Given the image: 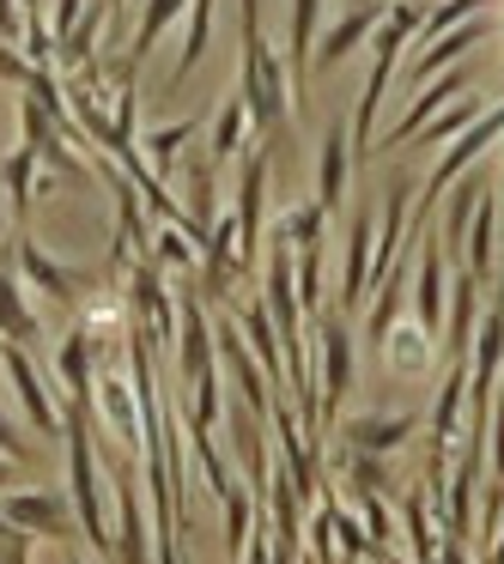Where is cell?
Segmentation results:
<instances>
[{"mask_svg": "<svg viewBox=\"0 0 504 564\" xmlns=\"http://www.w3.org/2000/svg\"><path fill=\"white\" fill-rule=\"evenodd\" d=\"M346 474H353V486H358V491H377V498L395 486L389 455H365V449H353V455H346Z\"/></svg>", "mask_w": 504, "mask_h": 564, "instance_id": "cell-35", "label": "cell"}, {"mask_svg": "<svg viewBox=\"0 0 504 564\" xmlns=\"http://www.w3.org/2000/svg\"><path fill=\"white\" fill-rule=\"evenodd\" d=\"M7 528H13V522H7V516H0V534H7Z\"/></svg>", "mask_w": 504, "mask_h": 564, "instance_id": "cell-45", "label": "cell"}, {"mask_svg": "<svg viewBox=\"0 0 504 564\" xmlns=\"http://www.w3.org/2000/svg\"><path fill=\"white\" fill-rule=\"evenodd\" d=\"M225 552L232 558H244V546H249V534H256V510H249V491H225Z\"/></svg>", "mask_w": 504, "mask_h": 564, "instance_id": "cell-34", "label": "cell"}, {"mask_svg": "<svg viewBox=\"0 0 504 564\" xmlns=\"http://www.w3.org/2000/svg\"><path fill=\"white\" fill-rule=\"evenodd\" d=\"M443 310H450V273H443V249L426 243L419 249V280H414V322L426 334H438Z\"/></svg>", "mask_w": 504, "mask_h": 564, "instance_id": "cell-14", "label": "cell"}, {"mask_svg": "<svg viewBox=\"0 0 504 564\" xmlns=\"http://www.w3.org/2000/svg\"><path fill=\"white\" fill-rule=\"evenodd\" d=\"M207 37H213V0H189V25H183V50H176L171 86H183V79L201 67V55H207Z\"/></svg>", "mask_w": 504, "mask_h": 564, "instance_id": "cell-27", "label": "cell"}, {"mask_svg": "<svg viewBox=\"0 0 504 564\" xmlns=\"http://www.w3.org/2000/svg\"><path fill=\"white\" fill-rule=\"evenodd\" d=\"M104 7H110V25H122V19H128V0H104Z\"/></svg>", "mask_w": 504, "mask_h": 564, "instance_id": "cell-43", "label": "cell"}, {"mask_svg": "<svg viewBox=\"0 0 504 564\" xmlns=\"http://www.w3.org/2000/svg\"><path fill=\"white\" fill-rule=\"evenodd\" d=\"M0 370H7V382H13L19 406H25V425L37 431V437H62V401H55V394L43 389V370H37V358H31L25 346L0 340Z\"/></svg>", "mask_w": 504, "mask_h": 564, "instance_id": "cell-6", "label": "cell"}, {"mask_svg": "<svg viewBox=\"0 0 504 564\" xmlns=\"http://www.w3.org/2000/svg\"><path fill=\"white\" fill-rule=\"evenodd\" d=\"M62 443H67V498H74V516H79V540H92L98 558L116 564V534L104 522L98 449H92V401H79V394L62 401Z\"/></svg>", "mask_w": 504, "mask_h": 564, "instance_id": "cell-2", "label": "cell"}, {"mask_svg": "<svg viewBox=\"0 0 504 564\" xmlns=\"http://www.w3.org/2000/svg\"><path fill=\"white\" fill-rule=\"evenodd\" d=\"M0 455H7V462H31V455H37V449L25 443V431H19L7 413H0Z\"/></svg>", "mask_w": 504, "mask_h": 564, "instance_id": "cell-38", "label": "cell"}, {"mask_svg": "<svg viewBox=\"0 0 504 564\" xmlns=\"http://www.w3.org/2000/svg\"><path fill=\"white\" fill-rule=\"evenodd\" d=\"M13 261H19V280L37 285V292H50L55 304H79V297L98 285V273H92V268H67V261H55L31 231L13 237Z\"/></svg>", "mask_w": 504, "mask_h": 564, "instance_id": "cell-5", "label": "cell"}, {"mask_svg": "<svg viewBox=\"0 0 504 564\" xmlns=\"http://www.w3.org/2000/svg\"><path fill=\"white\" fill-rule=\"evenodd\" d=\"M474 116H480V104H474V98H455V104H443V110L431 116V122H419L414 134H407V147H438V140H455L468 122H474Z\"/></svg>", "mask_w": 504, "mask_h": 564, "instance_id": "cell-31", "label": "cell"}, {"mask_svg": "<svg viewBox=\"0 0 504 564\" xmlns=\"http://www.w3.org/2000/svg\"><path fill=\"white\" fill-rule=\"evenodd\" d=\"M486 564H504V528H492V546H486Z\"/></svg>", "mask_w": 504, "mask_h": 564, "instance_id": "cell-42", "label": "cell"}, {"mask_svg": "<svg viewBox=\"0 0 504 564\" xmlns=\"http://www.w3.org/2000/svg\"><path fill=\"white\" fill-rule=\"evenodd\" d=\"M383 13H389L383 0H353V7H346V13L334 19V25H322L317 50H310V74H329V67H341L353 50H365L371 31L383 25Z\"/></svg>", "mask_w": 504, "mask_h": 564, "instance_id": "cell-10", "label": "cell"}, {"mask_svg": "<svg viewBox=\"0 0 504 564\" xmlns=\"http://www.w3.org/2000/svg\"><path fill=\"white\" fill-rule=\"evenodd\" d=\"M213 171L219 164L213 159H189V219H195V243H207V231H213V219H219V200H213Z\"/></svg>", "mask_w": 504, "mask_h": 564, "instance_id": "cell-30", "label": "cell"}, {"mask_svg": "<svg viewBox=\"0 0 504 564\" xmlns=\"http://www.w3.org/2000/svg\"><path fill=\"white\" fill-rule=\"evenodd\" d=\"M122 273H128V310L152 328V346H171L176 340V297L164 292V268L152 256H135Z\"/></svg>", "mask_w": 504, "mask_h": 564, "instance_id": "cell-8", "label": "cell"}, {"mask_svg": "<svg viewBox=\"0 0 504 564\" xmlns=\"http://www.w3.org/2000/svg\"><path fill=\"white\" fill-rule=\"evenodd\" d=\"M244 134H249V110H244V98H225L219 104V116H213V134H207V159L213 164H232L237 152H244Z\"/></svg>", "mask_w": 504, "mask_h": 564, "instance_id": "cell-25", "label": "cell"}, {"mask_svg": "<svg viewBox=\"0 0 504 564\" xmlns=\"http://www.w3.org/2000/svg\"><path fill=\"white\" fill-rule=\"evenodd\" d=\"M195 116H183V122H164V128H147V164H152V176H171L176 171V159H183V147L195 140Z\"/></svg>", "mask_w": 504, "mask_h": 564, "instance_id": "cell-29", "label": "cell"}, {"mask_svg": "<svg viewBox=\"0 0 504 564\" xmlns=\"http://www.w3.org/2000/svg\"><path fill=\"white\" fill-rule=\"evenodd\" d=\"M322 225H329V207H322V200H304V207H292L280 225H274V237L292 243V249H317L322 243Z\"/></svg>", "mask_w": 504, "mask_h": 564, "instance_id": "cell-32", "label": "cell"}, {"mask_svg": "<svg viewBox=\"0 0 504 564\" xmlns=\"http://www.w3.org/2000/svg\"><path fill=\"white\" fill-rule=\"evenodd\" d=\"M492 243H498V188L486 183L480 200H474V219H468V237H462V261H468V273H474L480 285L492 280Z\"/></svg>", "mask_w": 504, "mask_h": 564, "instance_id": "cell-16", "label": "cell"}, {"mask_svg": "<svg viewBox=\"0 0 504 564\" xmlns=\"http://www.w3.org/2000/svg\"><path fill=\"white\" fill-rule=\"evenodd\" d=\"M31 74H37V67L25 62V50H19V43H0V79L25 91V86H31Z\"/></svg>", "mask_w": 504, "mask_h": 564, "instance_id": "cell-37", "label": "cell"}, {"mask_svg": "<svg viewBox=\"0 0 504 564\" xmlns=\"http://www.w3.org/2000/svg\"><path fill=\"white\" fill-rule=\"evenodd\" d=\"M0 564H31V534L25 528H7V534H0Z\"/></svg>", "mask_w": 504, "mask_h": 564, "instance_id": "cell-39", "label": "cell"}, {"mask_svg": "<svg viewBox=\"0 0 504 564\" xmlns=\"http://www.w3.org/2000/svg\"><path fill=\"white\" fill-rule=\"evenodd\" d=\"M346 394H353V334H346V310H322L317 316V431H310V455H317L322 431L341 425Z\"/></svg>", "mask_w": 504, "mask_h": 564, "instance_id": "cell-3", "label": "cell"}, {"mask_svg": "<svg viewBox=\"0 0 504 564\" xmlns=\"http://www.w3.org/2000/svg\"><path fill=\"white\" fill-rule=\"evenodd\" d=\"M346 183H353V128L334 116L329 128H322V159H317V200L322 207H341Z\"/></svg>", "mask_w": 504, "mask_h": 564, "instance_id": "cell-12", "label": "cell"}, {"mask_svg": "<svg viewBox=\"0 0 504 564\" xmlns=\"http://www.w3.org/2000/svg\"><path fill=\"white\" fill-rule=\"evenodd\" d=\"M383 358H389V370H401V377H419V370H431V334L419 328V322H395L389 340H383Z\"/></svg>", "mask_w": 504, "mask_h": 564, "instance_id": "cell-26", "label": "cell"}, {"mask_svg": "<svg viewBox=\"0 0 504 564\" xmlns=\"http://www.w3.org/2000/svg\"><path fill=\"white\" fill-rule=\"evenodd\" d=\"M98 394H104V413H110L116 437H122L128 449L140 455V401H135V382H122V377H104V382H98Z\"/></svg>", "mask_w": 504, "mask_h": 564, "instance_id": "cell-28", "label": "cell"}, {"mask_svg": "<svg viewBox=\"0 0 504 564\" xmlns=\"http://www.w3.org/2000/svg\"><path fill=\"white\" fill-rule=\"evenodd\" d=\"M183 7H189V0H147V13H140L135 37H128V50H122V62L147 67V55L159 50V37L176 25V19H183Z\"/></svg>", "mask_w": 504, "mask_h": 564, "instance_id": "cell-24", "label": "cell"}, {"mask_svg": "<svg viewBox=\"0 0 504 564\" xmlns=\"http://www.w3.org/2000/svg\"><path fill=\"white\" fill-rule=\"evenodd\" d=\"M438 564H468L462 540H443V546H438Z\"/></svg>", "mask_w": 504, "mask_h": 564, "instance_id": "cell-41", "label": "cell"}, {"mask_svg": "<svg viewBox=\"0 0 504 564\" xmlns=\"http://www.w3.org/2000/svg\"><path fill=\"white\" fill-rule=\"evenodd\" d=\"M474 328H480V280L462 268V273L450 280V310H443V352H450V358H468Z\"/></svg>", "mask_w": 504, "mask_h": 564, "instance_id": "cell-15", "label": "cell"}, {"mask_svg": "<svg viewBox=\"0 0 504 564\" xmlns=\"http://www.w3.org/2000/svg\"><path fill=\"white\" fill-rule=\"evenodd\" d=\"M92 352H98L92 322H79V328L62 340V352H55V377H62L67 394H79V401H92V389H98V377H92Z\"/></svg>", "mask_w": 504, "mask_h": 564, "instance_id": "cell-22", "label": "cell"}, {"mask_svg": "<svg viewBox=\"0 0 504 564\" xmlns=\"http://www.w3.org/2000/svg\"><path fill=\"white\" fill-rule=\"evenodd\" d=\"M468 86H474V74H468L462 62L455 67H443L438 79H426V86L414 91V98H407V110H401V122L389 128V134L377 140V147H407V134H414L419 122H431V116L443 110V104H455V98H468Z\"/></svg>", "mask_w": 504, "mask_h": 564, "instance_id": "cell-11", "label": "cell"}, {"mask_svg": "<svg viewBox=\"0 0 504 564\" xmlns=\"http://www.w3.org/2000/svg\"><path fill=\"white\" fill-rule=\"evenodd\" d=\"M159 268H183V273H195V261H201V243L189 231H176V225H164V231H152V249H147Z\"/></svg>", "mask_w": 504, "mask_h": 564, "instance_id": "cell-33", "label": "cell"}, {"mask_svg": "<svg viewBox=\"0 0 504 564\" xmlns=\"http://www.w3.org/2000/svg\"><path fill=\"white\" fill-rule=\"evenodd\" d=\"M237 564H274V546H268V528H256L249 534V546H244V558Z\"/></svg>", "mask_w": 504, "mask_h": 564, "instance_id": "cell-40", "label": "cell"}, {"mask_svg": "<svg viewBox=\"0 0 504 564\" xmlns=\"http://www.w3.org/2000/svg\"><path fill=\"white\" fill-rule=\"evenodd\" d=\"M480 7L486 0H443V7H431L426 13V25H419V37H438V31H450V25H462V19H480Z\"/></svg>", "mask_w": 504, "mask_h": 564, "instance_id": "cell-36", "label": "cell"}, {"mask_svg": "<svg viewBox=\"0 0 504 564\" xmlns=\"http://www.w3.org/2000/svg\"><path fill=\"white\" fill-rule=\"evenodd\" d=\"M0 516L13 528H25L31 540H79V516H74V498L55 486L43 491H0Z\"/></svg>", "mask_w": 504, "mask_h": 564, "instance_id": "cell-4", "label": "cell"}, {"mask_svg": "<svg viewBox=\"0 0 504 564\" xmlns=\"http://www.w3.org/2000/svg\"><path fill=\"white\" fill-rule=\"evenodd\" d=\"M116 564H152V528L140 510V455L116 462Z\"/></svg>", "mask_w": 504, "mask_h": 564, "instance_id": "cell-7", "label": "cell"}, {"mask_svg": "<svg viewBox=\"0 0 504 564\" xmlns=\"http://www.w3.org/2000/svg\"><path fill=\"white\" fill-rule=\"evenodd\" d=\"M0 243H7V207H0Z\"/></svg>", "mask_w": 504, "mask_h": 564, "instance_id": "cell-44", "label": "cell"}, {"mask_svg": "<svg viewBox=\"0 0 504 564\" xmlns=\"http://www.w3.org/2000/svg\"><path fill=\"white\" fill-rule=\"evenodd\" d=\"M274 147L249 152L244 164V183H237V200H232V219H237V261L244 273L256 268V249H261V213H268V171H274Z\"/></svg>", "mask_w": 504, "mask_h": 564, "instance_id": "cell-9", "label": "cell"}, {"mask_svg": "<svg viewBox=\"0 0 504 564\" xmlns=\"http://www.w3.org/2000/svg\"><path fill=\"white\" fill-rule=\"evenodd\" d=\"M371 243H377V225L358 213L353 219V231H346V261H341V310H353L358 297L371 292Z\"/></svg>", "mask_w": 504, "mask_h": 564, "instance_id": "cell-21", "label": "cell"}, {"mask_svg": "<svg viewBox=\"0 0 504 564\" xmlns=\"http://www.w3.org/2000/svg\"><path fill=\"white\" fill-rule=\"evenodd\" d=\"M104 31H110V7H104V0H86V13L74 19V31H62V37H55V67H67V74H86V67H92V50H98Z\"/></svg>", "mask_w": 504, "mask_h": 564, "instance_id": "cell-18", "label": "cell"}, {"mask_svg": "<svg viewBox=\"0 0 504 564\" xmlns=\"http://www.w3.org/2000/svg\"><path fill=\"white\" fill-rule=\"evenodd\" d=\"M237 98L249 110V128H256L261 147H274L286 128V110H292V79H286L280 50L261 31V7L244 0V62H237Z\"/></svg>", "mask_w": 504, "mask_h": 564, "instance_id": "cell-1", "label": "cell"}, {"mask_svg": "<svg viewBox=\"0 0 504 564\" xmlns=\"http://www.w3.org/2000/svg\"><path fill=\"white\" fill-rule=\"evenodd\" d=\"M0 183H7V219L25 231L31 225V207H37V183H43V164L37 152H7V164H0Z\"/></svg>", "mask_w": 504, "mask_h": 564, "instance_id": "cell-20", "label": "cell"}, {"mask_svg": "<svg viewBox=\"0 0 504 564\" xmlns=\"http://www.w3.org/2000/svg\"><path fill=\"white\" fill-rule=\"evenodd\" d=\"M322 37V0H292V37H286V79H292V104L310 79V50Z\"/></svg>", "mask_w": 504, "mask_h": 564, "instance_id": "cell-19", "label": "cell"}, {"mask_svg": "<svg viewBox=\"0 0 504 564\" xmlns=\"http://www.w3.org/2000/svg\"><path fill=\"white\" fill-rule=\"evenodd\" d=\"M419 431V413H358L341 425L346 449H365V455H395L407 437Z\"/></svg>", "mask_w": 504, "mask_h": 564, "instance_id": "cell-13", "label": "cell"}, {"mask_svg": "<svg viewBox=\"0 0 504 564\" xmlns=\"http://www.w3.org/2000/svg\"><path fill=\"white\" fill-rule=\"evenodd\" d=\"M244 334H249V352H256L261 377H268V389L280 394L286 389V352H280V328H274V316L261 304L244 310Z\"/></svg>", "mask_w": 504, "mask_h": 564, "instance_id": "cell-23", "label": "cell"}, {"mask_svg": "<svg viewBox=\"0 0 504 564\" xmlns=\"http://www.w3.org/2000/svg\"><path fill=\"white\" fill-rule=\"evenodd\" d=\"M0 340L25 346V352L43 346V322H37V310L25 304V285H19V273L7 268V261H0Z\"/></svg>", "mask_w": 504, "mask_h": 564, "instance_id": "cell-17", "label": "cell"}]
</instances>
